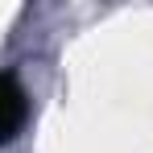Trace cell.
<instances>
[{
	"mask_svg": "<svg viewBox=\"0 0 153 153\" xmlns=\"http://www.w3.org/2000/svg\"><path fill=\"white\" fill-rule=\"evenodd\" d=\"M0 103H4V120H0V137L4 141H13L17 132H21V120H25V91H21V83L17 75L8 71L4 83H0Z\"/></svg>",
	"mask_w": 153,
	"mask_h": 153,
	"instance_id": "obj_1",
	"label": "cell"
}]
</instances>
